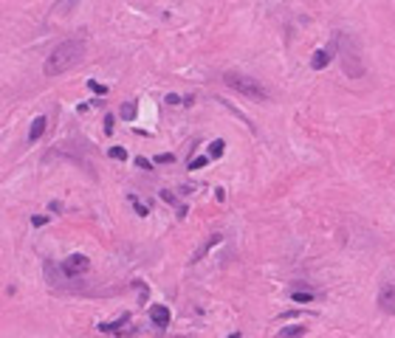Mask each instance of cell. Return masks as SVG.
Returning a JSON list of instances; mask_svg holds the SVG:
<instances>
[{"label":"cell","instance_id":"13","mask_svg":"<svg viewBox=\"0 0 395 338\" xmlns=\"http://www.w3.org/2000/svg\"><path fill=\"white\" fill-rule=\"evenodd\" d=\"M291 299H294V302H299V304H308V302H314V293H308V290H294V293H291Z\"/></svg>","mask_w":395,"mask_h":338},{"label":"cell","instance_id":"10","mask_svg":"<svg viewBox=\"0 0 395 338\" xmlns=\"http://www.w3.org/2000/svg\"><path fill=\"white\" fill-rule=\"evenodd\" d=\"M305 324H291V327H282L280 333H277V338H302L305 336Z\"/></svg>","mask_w":395,"mask_h":338},{"label":"cell","instance_id":"21","mask_svg":"<svg viewBox=\"0 0 395 338\" xmlns=\"http://www.w3.org/2000/svg\"><path fill=\"white\" fill-rule=\"evenodd\" d=\"M48 223V217L45 214H40V217H31V225H37V228H40V225H45Z\"/></svg>","mask_w":395,"mask_h":338},{"label":"cell","instance_id":"9","mask_svg":"<svg viewBox=\"0 0 395 338\" xmlns=\"http://www.w3.org/2000/svg\"><path fill=\"white\" fill-rule=\"evenodd\" d=\"M77 6H79V0H57L51 11H54V14H60V17H68Z\"/></svg>","mask_w":395,"mask_h":338},{"label":"cell","instance_id":"24","mask_svg":"<svg viewBox=\"0 0 395 338\" xmlns=\"http://www.w3.org/2000/svg\"><path fill=\"white\" fill-rule=\"evenodd\" d=\"M229 338H240V333H232V336H229Z\"/></svg>","mask_w":395,"mask_h":338},{"label":"cell","instance_id":"19","mask_svg":"<svg viewBox=\"0 0 395 338\" xmlns=\"http://www.w3.org/2000/svg\"><path fill=\"white\" fill-rule=\"evenodd\" d=\"M122 116H124V119H136V104H127V107H122Z\"/></svg>","mask_w":395,"mask_h":338},{"label":"cell","instance_id":"15","mask_svg":"<svg viewBox=\"0 0 395 338\" xmlns=\"http://www.w3.org/2000/svg\"><path fill=\"white\" fill-rule=\"evenodd\" d=\"M107 155L113 158V161H127V149H122V147H110V152Z\"/></svg>","mask_w":395,"mask_h":338},{"label":"cell","instance_id":"23","mask_svg":"<svg viewBox=\"0 0 395 338\" xmlns=\"http://www.w3.org/2000/svg\"><path fill=\"white\" fill-rule=\"evenodd\" d=\"M167 104H181V96H175V93H169V96H167Z\"/></svg>","mask_w":395,"mask_h":338},{"label":"cell","instance_id":"6","mask_svg":"<svg viewBox=\"0 0 395 338\" xmlns=\"http://www.w3.org/2000/svg\"><path fill=\"white\" fill-rule=\"evenodd\" d=\"M150 319H153L156 327H167L169 324V307H164V304H153V307H150Z\"/></svg>","mask_w":395,"mask_h":338},{"label":"cell","instance_id":"2","mask_svg":"<svg viewBox=\"0 0 395 338\" xmlns=\"http://www.w3.org/2000/svg\"><path fill=\"white\" fill-rule=\"evenodd\" d=\"M223 82H226L232 90H237L240 96H246V99H260V102H265V99H268V90L260 85V79L243 76V73H226V76H223Z\"/></svg>","mask_w":395,"mask_h":338},{"label":"cell","instance_id":"7","mask_svg":"<svg viewBox=\"0 0 395 338\" xmlns=\"http://www.w3.org/2000/svg\"><path fill=\"white\" fill-rule=\"evenodd\" d=\"M220 240H223V234H209V237H206V243H203L201 248H198V251H195L192 262H201L203 257H206V254H209L212 248H215V245H220Z\"/></svg>","mask_w":395,"mask_h":338},{"label":"cell","instance_id":"16","mask_svg":"<svg viewBox=\"0 0 395 338\" xmlns=\"http://www.w3.org/2000/svg\"><path fill=\"white\" fill-rule=\"evenodd\" d=\"M88 87L93 90V93H99V96H105V93H107V87H105V85H99L96 79H90V82H88Z\"/></svg>","mask_w":395,"mask_h":338},{"label":"cell","instance_id":"20","mask_svg":"<svg viewBox=\"0 0 395 338\" xmlns=\"http://www.w3.org/2000/svg\"><path fill=\"white\" fill-rule=\"evenodd\" d=\"M136 166H139V169H153V164H150L147 158H136Z\"/></svg>","mask_w":395,"mask_h":338},{"label":"cell","instance_id":"18","mask_svg":"<svg viewBox=\"0 0 395 338\" xmlns=\"http://www.w3.org/2000/svg\"><path fill=\"white\" fill-rule=\"evenodd\" d=\"M209 164V158H195V161H189V169H203V166Z\"/></svg>","mask_w":395,"mask_h":338},{"label":"cell","instance_id":"3","mask_svg":"<svg viewBox=\"0 0 395 338\" xmlns=\"http://www.w3.org/2000/svg\"><path fill=\"white\" fill-rule=\"evenodd\" d=\"M88 268H90V260L85 257V254H71L68 260L62 262V273H65L68 279L79 276V273H88Z\"/></svg>","mask_w":395,"mask_h":338},{"label":"cell","instance_id":"4","mask_svg":"<svg viewBox=\"0 0 395 338\" xmlns=\"http://www.w3.org/2000/svg\"><path fill=\"white\" fill-rule=\"evenodd\" d=\"M378 304H381V310L384 313H395V285H381L378 290Z\"/></svg>","mask_w":395,"mask_h":338},{"label":"cell","instance_id":"5","mask_svg":"<svg viewBox=\"0 0 395 338\" xmlns=\"http://www.w3.org/2000/svg\"><path fill=\"white\" fill-rule=\"evenodd\" d=\"M330 60H333V48H319V51L314 54V60H311V68L325 70L327 65H330Z\"/></svg>","mask_w":395,"mask_h":338},{"label":"cell","instance_id":"8","mask_svg":"<svg viewBox=\"0 0 395 338\" xmlns=\"http://www.w3.org/2000/svg\"><path fill=\"white\" fill-rule=\"evenodd\" d=\"M45 116H37L34 122H31V130H28V144H37V141L43 138V133H45Z\"/></svg>","mask_w":395,"mask_h":338},{"label":"cell","instance_id":"1","mask_svg":"<svg viewBox=\"0 0 395 338\" xmlns=\"http://www.w3.org/2000/svg\"><path fill=\"white\" fill-rule=\"evenodd\" d=\"M85 51H88L85 40H65V43H60L45 60V76L68 73L71 68H77L79 62L85 60Z\"/></svg>","mask_w":395,"mask_h":338},{"label":"cell","instance_id":"12","mask_svg":"<svg viewBox=\"0 0 395 338\" xmlns=\"http://www.w3.org/2000/svg\"><path fill=\"white\" fill-rule=\"evenodd\" d=\"M223 147H226V141H223V138L212 141V144H209V158H220V155H223Z\"/></svg>","mask_w":395,"mask_h":338},{"label":"cell","instance_id":"14","mask_svg":"<svg viewBox=\"0 0 395 338\" xmlns=\"http://www.w3.org/2000/svg\"><path fill=\"white\" fill-rule=\"evenodd\" d=\"M130 203H133V208H136V214H141V217H147V214H150V208L144 206V203H141L136 195H130Z\"/></svg>","mask_w":395,"mask_h":338},{"label":"cell","instance_id":"11","mask_svg":"<svg viewBox=\"0 0 395 338\" xmlns=\"http://www.w3.org/2000/svg\"><path fill=\"white\" fill-rule=\"evenodd\" d=\"M127 321H130V316L124 313V316H119L116 321H110V324H99V330H102V333H122V327Z\"/></svg>","mask_w":395,"mask_h":338},{"label":"cell","instance_id":"22","mask_svg":"<svg viewBox=\"0 0 395 338\" xmlns=\"http://www.w3.org/2000/svg\"><path fill=\"white\" fill-rule=\"evenodd\" d=\"M105 133H107V135L113 133V116H105Z\"/></svg>","mask_w":395,"mask_h":338},{"label":"cell","instance_id":"17","mask_svg":"<svg viewBox=\"0 0 395 338\" xmlns=\"http://www.w3.org/2000/svg\"><path fill=\"white\" fill-rule=\"evenodd\" d=\"M172 161H175L172 152H161V155H156V164H172Z\"/></svg>","mask_w":395,"mask_h":338}]
</instances>
